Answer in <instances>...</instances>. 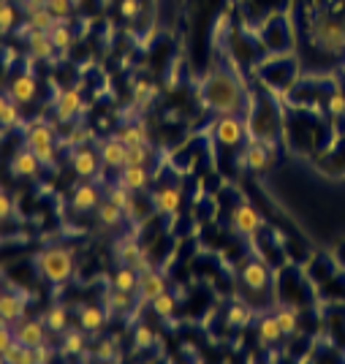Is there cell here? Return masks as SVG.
I'll use <instances>...</instances> for the list:
<instances>
[{"mask_svg": "<svg viewBox=\"0 0 345 364\" xmlns=\"http://www.w3.org/2000/svg\"><path fill=\"white\" fill-rule=\"evenodd\" d=\"M9 101H11V98H9V92H0V114H3V109H6Z\"/></svg>", "mask_w": 345, "mask_h": 364, "instance_id": "f907efd6", "label": "cell"}, {"mask_svg": "<svg viewBox=\"0 0 345 364\" xmlns=\"http://www.w3.org/2000/svg\"><path fill=\"white\" fill-rule=\"evenodd\" d=\"M95 220H98L104 228H117L122 220H125V213H122L115 201H109V198H106V201L98 204V210H95Z\"/></svg>", "mask_w": 345, "mask_h": 364, "instance_id": "cb8c5ba5", "label": "cell"}, {"mask_svg": "<svg viewBox=\"0 0 345 364\" xmlns=\"http://www.w3.org/2000/svg\"><path fill=\"white\" fill-rule=\"evenodd\" d=\"M38 9H46V0H25V3H22V11H25V16L33 14V11H38Z\"/></svg>", "mask_w": 345, "mask_h": 364, "instance_id": "681fc988", "label": "cell"}, {"mask_svg": "<svg viewBox=\"0 0 345 364\" xmlns=\"http://www.w3.org/2000/svg\"><path fill=\"white\" fill-rule=\"evenodd\" d=\"M11 213H14V201L0 191V223H6V220L11 218Z\"/></svg>", "mask_w": 345, "mask_h": 364, "instance_id": "ee69618b", "label": "cell"}, {"mask_svg": "<svg viewBox=\"0 0 345 364\" xmlns=\"http://www.w3.org/2000/svg\"><path fill=\"white\" fill-rule=\"evenodd\" d=\"M68 164H71V171H74L79 180H90L98 174V166H101V158L90 150V147H85V144H79L71 155H68Z\"/></svg>", "mask_w": 345, "mask_h": 364, "instance_id": "8992f818", "label": "cell"}, {"mask_svg": "<svg viewBox=\"0 0 345 364\" xmlns=\"http://www.w3.org/2000/svg\"><path fill=\"white\" fill-rule=\"evenodd\" d=\"M152 313L158 316V318H171L174 313H177V299H174V294H169V291H164L161 296H155L150 302Z\"/></svg>", "mask_w": 345, "mask_h": 364, "instance_id": "1f68e13d", "label": "cell"}, {"mask_svg": "<svg viewBox=\"0 0 345 364\" xmlns=\"http://www.w3.org/2000/svg\"><path fill=\"white\" fill-rule=\"evenodd\" d=\"M95 359H98V362H115V359H117L115 340H101V343L95 346Z\"/></svg>", "mask_w": 345, "mask_h": 364, "instance_id": "ab89813d", "label": "cell"}, {"mask_svg": "<svg viewBox=\"0 0 345 364\" xmlns=\"http://www.w3.org/2000/svg\"><path fill=\"white\" fill-rule=\"evenodd\" d=\"M52 359H55V350L49 348L46 343H41V346L36 348V364H49Z\"/></svg>", "mask_w": 345, "mask_h": 364, "instance_id": "bcb514c9", "label": "cell"}, {"mask_svg": "<svg viewBox=\"0 0 345 364\" xmlns=\"http://www.w3.org/2000/svg\"><path fill=\"white\" fill-rule=\"evenodd\" d=\"M166 289V277L158 269H144L139 272V286H136V294H139V302L142 304H150L155 296H161Z\"/></svg>", "mask_w": 345, "mask_h": 364, "instance_id": "30bf717a", "label": "cell"}, {"mask_svg": "<svg viewBox=\"0 0 345 364\" xmlns=\"http://www.w3.org/2000/svg\"><path fill=\"white\" fill-rule=\"evenodd\" d=\"M117 256H120V264L134 267L136 272H144V269H150L152 267L147 250L136 242V240H122V242L117 245Z\"/></svg>", "mask_w": 345, "mask_h": 364, "instance_id": "7c38bea8", "label": "cell"}, {"mask_svg": "<svg viewBox=\"0 0 345 364\" xmlns=\"http://www.w3.org/2000/svg\"><path fill=\"white\" fill-rule=\"evenodd\" d=\"M87 139H92L90 128H74V131L68 134V139H65V141H68V144H85Z\"/></svg>", "mask_w": 345, "mask_h": 364, "instance_id": "7bdbcfd3", "label": "cell"}, {"mask_svg": "<svg viewBox=\"0 0 345 364\" xmlns=\"http://www.w3.org/2000/svg\"><path fill=\"white\" fill-rule=\"evenodd\" d=\"M55 22H58V16L52 14L49 9H38V11L28 14L25 25H22V36H28L31 31H52Z\"/></svg>", "mask_w": 345, "mask_h": 364, "instance_id": "484cf974", "label": "cell"}, {"mask_svg": "<svg viewBox=\"0 0 345 364\" xmlns=\"http://www.w3.org/2000/svg\"><path fill=\"white\" fill-rule=\"evenodd\" d=\"M231 228L242 237H255L264 228V218H261V213L255 210L253 204L242 201L231 210Z\"/></svg>", "mask_w": 345, "mask_h": 364, "instance_id": "5b68a950", "label": "cell"}, {"mask_svg": "<svg viewBox=\"0 0 345 364\" xmlns=\"http://www.w3.org/2000/svg\"><path fill=\"white\" fill-rule=\"evenodd\" d=\"M250 318H253V310H250V307H245V304H231V307L225 310V323H228V326L242 329V326H248V323H250Z\"/></svg>", "mask_w": 345, "mask_h": 364, "instance_id": "d6a6232c", "label": "cell"}, {"mask_svg": "<svg viewBox=\"0 0 345 364\" xmlns=\"http://www.w3.org/2000/svg\"><path fill=\"white\" fill-rule=\"evenodd\" d=\"M106 318H109V313H106L104 307H98V304H82L79 307V326L87 334L101 332L106 326Z\"/></svg>", "mask_w": 345, "mask_h": 364, "instance_id": "d6986e66", "label": "cell"}, {"mask_svg": "<svg viewBox=\"0 0 345 364\" xmlns=\"http://www.w3.org/2000/svg\"><path fill=\"white\" fill-rule=\"evenodd\" d=\"M36 158L41 161V166H55V158H58V150L55 144H46V147H36Z\"/></svg>", "mask_w": 345, "mask_h": 364, "instance_id": "b9f144b4", "label": "cell"}, {"mask_svg": "<svg viewBox=\"0 0 345 364\" xmlns=\"http://www.w3.org/2000/svg\"><path fill=\"white\" fill-rule=\"evenodd\" d=\"M106 198H109V201H115L122 213H125V207L134 201V193H131L125 185H120V182H117V185H112V188L106 191Z\"/></svg>", "mask_w": 345, "mask_h": 364, "instance_id": "8d00e7d4", "label": "cell"}, {"mask_svg": "<svg viewBox=\"0 0 345 364\" xmlns=\"http://www.w3.org/2000/svg\"><path fill=\"white\" fill-rule=\"evenodd\" d=\"M115 136L120 139L125 147H131V144H147V141H150V134H147V128H144L142 122H136V125H122Z\"/></svg>", "mask_w": 345, "mask_h": 364, "instance_id": "f1b7e54d", "label": "cell"}, {"mask_svg": "<svg viewBox=\"0 0 345 364\" xmlns=\"http://www.w3.org/2000/svg\"><path fill=\"white\" fill-rule=\"evenodd\" d=\"M255 334H258L261 346H275V343H280V340H283V329H280V323H277L275 316H264V318L258 321Z\"/></svg>", "mask_w": 345, "mask_h": 364, "instance_id": "d4e9b609", "label": "cell"}, {"mask_svg": "<svg viewBox=\"0 0 345 364\" xmlns=\"http://www.w3.org/2000/svg\"><path fill=\"white\" fill-rule=\"evenodd\" d=\"M0 294H3V291H0Z\"/></svg>", "mask_w": 345, "mask_h": 364, "instance_id": "db71d44e", "label": "cell"}, {"mask_svg": "<svg viewBox=\"0 0 345 364\" xmlns=\"http://www.w3.org/2000/svg\"><path fill=\"white\" fill-rule=\"evenodd\" d=\"M14 343V329L11 326H3L0 329V353H6V348Z\"/></svg>", "mask_w": 345, "mask_h": 364, "instance_id": "7dc6e473", "label": "cell"}, {"mask_svg": "<svg viewBox=\"0 0 345 364\" xmlns=\"http://www.w3.org/2000/svg\"><path fill=\"white\" fill-rule=\"evenodd\" d=\"M16 25V9L11 6V0H0V36L11 33Z\"/></svg>", "mask_w": 345, "mask_h": 364, "instance_id": "d590c367", "label": "cell"}, {"mask_svg": "<svg viewBox=\"0 0 345 364\" xmlns=\"http://www.w3.org/2000/svg\"><path fill=\"white\" fill-rule=\"evenodd\" d=\"M242 166L250 168V171H267L272 166V155L267 150V144L264 141H250L245 152H242Z\"/></svg>", "mask_w": 345, "mask_h": 364, "instance_id": "2e32d148", "label": "cell"}, {"mask_svg": "<svg viewBox=\"0 0 345 364\" xmlns=\"http://www.w3.org/2000/svg\"><path fill=\"white\" fill-rule=\"evenodd\" d=\"M44 323L49 332H55V334L65 332V329H68V310H65L63 304H52L44 313Z\"/></svg>", "mask_w": 345, "mask_h": 364, "instance_id": "f546056e", "label": "cell"}, {"mask_svg": "<svg viewBox=\"0 0 345 364\" xmlns=\"http://www.w3.org/2000/svg\"><path fill=\"white\" fill-rule=\"evenodd\" d=\"M36 269L49 286H65L74 274V253L68 247H46L36 256Z\"/></svg>", "mask_w": 345, "mask_h": 364, "instance_id": "3957f363", "label": "cell"}, {"mask_svg": "<svg viewBox=\"0 0 345 364\" xmlns=\"http://www.w3.org/2000/svg\"><path fill=\"white\" fill-rule=\"evenodd\" d=\"M329 109L334 112V114H343V112H345V95H343V92H334V95H331Z\"/></svg>", "mask_w": 345, "mask_h": 364, "instance_id": "c3c4849f", "label": "cell"}, {"mask_svg": "<svg viewBox=\"0 0 345 364\" xmlns=\"http://www.w3.org/2000/svg\"><path fill=\"white\" fill-rule=\"evenodd\" d=\"M106 302H109V310H115V313H125V310L134 304V294L112 289L109 294H106Z\"/></svg>", "mask_w": 345, "mask_h": 364, "instance_id": "e575fe53", "label": "cell"}, {"mask_svg": "<svg viewBox=\"0 0 345 364\" xmlns=\"http://www.w3.org/2000/svg\"><path fill=\"white\" fill-rule=\"evenodd\" d=\"M0 316L9 323L25 318V299L19 294H14V291H3L0 294Z\"/></svg>", "mask_w": 345, "mask_h": 364, "instance_id": "7402d4cb", "label": "cell"}, {"mask_svg": "<svg viewBox=\"0 0 345 364\" xmlns=\"http://www.w3.org/2000/svg\"><path fill=\"white\" fill-rule=\"evenodd\" d=\"M46 144H55V128L46 125L44 120H36L25 131V147L36 150V147H46Z\"/></svg>", "mask_w": 345, "mask_h": 364, "instance_id": "44dd1931", "label": "cell"}, {"mask_svg": "<svg viewBox=\"0 0 345 364\" xmlns=\"http://www.w3.org/2000/svg\"><path fill=\"white\" fill-rule=\"evenodd\" d=\"M117 182L125 185L131 193H139V191H147V185H150V171L147 166H122L117 171Z\"/></svg>", "mask_w": 345, "mask_h": 364, "instance_id": "ac0fdd59", "label": "cell"}, {"mask_svg": "<svg viewBox=\"0 0 345 364\" xmlns=\"http://www.w3.org/2000/svg\"><path fill=\"white\" fill-rule=\"evenodd\" d=\"M3 326H11V323H9V321H6L3 316H0V329H3Z\"/></svg>", "mask_w": 345, "mask_h": 364, "instance_id": "816d5d0a", "label": "cell"}, {"mask_svg": "<svg viewBox=\"0 0 345 364\" xmlns=\"http://www.w3.org/2000/svg\"><path fill=\"white\" fill-rule=\"evenodd\" d=\"M198 95H201L204 107L215 114H242L245 104H248V92L240 85V79L225 68H215L204 76Z\"/></svg>", "mask_w": 345, "mask_h": 364, "instance_id": "6da1fadb", "label": "cell"}, {"mask_svg": "<svg viewBox=\"0 0 345 364\" xmlns=\"http://www.w3.org/2000/svg\"><path fill=\"white\" fill-rule=\"evenodd\" d=\"M71 3H74V9H79V6H82V3H85V0H71Z\"/></svg>", "mask_w": 345, "mask_h": 364, "instance_id": "f5cc1de1", "label": "cell"}, {"mask_svg": "<svg viewBox=\"0 0 345 364\" xmlns=\"http://www.w3.org/2000/svg\"><path fill=\"white\" fill-rule=\"evenodd\" d=\"M49 36H52V44H55L58 52H68L74 46V31H71V25L65 19H58L55 28L49 31Z\"/></svg>", "mask_w": 345, "mask_h": 364, "instance_id": "4316f807", "label": "cell"}, {"mask_svg": "<svg viewBox=\"0 0 345 364\" xmlns=\"http://www.w3.org/2000/svg\"><path fill=\"white\" fill-rule=\"evenodd\" d=\"M310 41L324 55H343L345 52V22L329 11H318L310 22Z\"/></svg>", "mask_w": 345, "mask_h": 364, "instance_id": "7a4b0ae2", "label": "cell"}, {"mask_svg": "<svg viewBox=\"0 0 345 364\" xmlns=\"http://www.w3.org/2000/svg\"><path fill=\"white\" fill-rule=\"evenodd\" d=\"M242 286L250 291H267L270 289V269L264 261H248L242 267Z\"/></svg>", "mask_w": 345, "mask_h": 364, "instance_id": "9a60e30c", "label": "cell"}, {"mask_svg": "<svg viewBox=\"0 0 345 364\" xmlns=\"http://www.w3.org/2000/svg\"><path fill=\"white\" fill-rule=\"evenodd\" d=\"M9 98L16 101L19 107H31L33 101L38 98V82L33 74H16L9 82Z\"/></svg>", "mask_w": 345, "mask_h": 364, "instance_id": "9c48e42d", "label": "cell"}, {"mask_svg": "<svg viewBox=\"0 0 345 364\" xmlns=\"http://www.w3.org/2000/svg\"><path fill=\"white\" fill-rule=\"evenodd\" d=\"M85 350H87V332L82 326L63 332V346H60L63 356H82Z\"/></svg>", "mask_w": 345, "mask_h": 364, "instance_id": "603a6c76", "label": "cell"}, {"mask_svg": "<svg viewBox=\"0 0 345 364\" xmlns=\"http://www.w3.org/2000/svg\"><path fill=\"white\" fill-rule=\"evenodd\" d=\"M275 318H277L280 329H283V337H294V334L299 332V313L294 307H277Z\"/></svg>", "mask_w": 345, "mask_h": 364, "instance_id": "4dcf8cb0", "label": "cell"}, {"mask_svg": "<svg viewBox=\"0 0 345 364\" xmlns=\"http://www.w3.org/2000/svg\"><path fill=\"white\" fill-rule=\"evenodd\" d=\"M134 340H136V348H142V350H147L152 348V343H155V332H152L150 326H136V334H134Z\"/></svg>", "mask_w": 345, "mask_h": 364, "instance_id": "60d3db41", "label": "cell"}, {"mask_svg": "<svg viewBox=\"0 0 345 364\" xmlns=\"http://www.w3.org/2000/svg\"><path fill=\"white\" fill-rule=\"evenodd\" d=\"M19 104L16 101H9L6 104V109H3V114H0V125L3 128H14V125H19L22 122V114H19Z\"/></svg>", "mask_w": 345, "mask_h": 364, "instance_id": "74e56055", "label": "cell"}, {"mask_svg": "<svg viewBox=\"0 0 345 364\" xmlns=\"http://www.w3.org/2000/svg\"><path fill=\"white\" fill-rule=\"evenodd\" d=\"M152 210L158 215H177L182 207V191L174 188V185H166V188H158L152 193Z\"/></svg>", "mask_w": 345, "mask_h": 364, "instance_id": "4fadbf2b", "label": "cell"}, {"mask_svg": "<svg viewBox=\"0 0 345 364\" xmlns=\"http://www.w3.org/2000/svg\"><path fill=\"white\" fill-rule=\"evenodd\" d=\"M38 168H41V161L36 158V152L31 147H22V150L14 152V158H11V174L14 177H25V180H31L38 174Z\"/></svg>", "mask_w": 345, "mask_h": 364, "instance_id": "e0dca14e", "label": "cell"}, {"mask_svg": "<svg viewBox=\"0 0 345 364\" xmlns=\"http://www.w3.org/2000/svg\"><path fill=\"white\" fill-rule=\"evenodd\" d=\"M14 340L22 346L38 348L41 343H46V323L36 318H19L14 321Z\"/></svg>", "mask_w": 345, "mask_h": 364, "instance_id": "ba28073f", "label": "cell"}, {"mask_svg": "<svg viewBox=\"0 0 345 364\" xmlns=\"http://www.w3.org/2000/svg\"><path fill=\"white\" fill-rule=\"evenodd\" d=\"M215 139H218V144H223L228 150H234V147H240L242 141H245V134H248V128H245V122H242L240 114H221L218 120H215Z\"/></svg>", "mask_w": 345, "mask_h": 364, "instance_id": "277c9868", "label": "cell"}, {"mask_svg": "<svg viewBox=\"0 0 345 364\" xmlns=\"http://www.w3.org/2000/svg\"><path fill=\"white\" fill-rule=\"evenodd\" d=\"M98 158H101V166L120 171V168L125 166V158H128V147H125L117 136H112V139H106V141H101Z\"/></svg>", "mask_w": 345, "mask_h": 364, "instance_id": "5bb4252c", "label": "cell"}, {"mask_svg": "<svg viewBox=\"0 0 345 364\" xmlns=\"http://www.w3.org/2000/svg\"><path fill=\"white\" fill-rule=\"evenodd\" d=\"M85 112V101H82V90L79 87H68L58 95L55 101V117L58 122H71Z\"/></svg>", "mask_w": 345, "mask_h": 364, "instance_id": "52a82bcc", "label": "cell"}, {"mask_svg": "<svg viewBox=\"0 0 345 364\" xmlns=\"http://www.w3.org/2000/svg\"><path fill=\"white\" fill-rule=\"evenodd\" d=\"M139 0H120V14L125 16V19H134V16H139Z\"/></svg>", "mask_w": 345, "mask_h": 364, "instance_id": "f6af8a7d", "label": "cell"}, {"mask_svg": "<svg viewBox=\"0 0 345 364\" xmlns=\"http://www.w3.org/2000/svg\"><path fill=\"white\" fill-rule=\"evenodd\" d=\"M101 204V191L92 185V182H79L74 191H71V210L79 215L95 213Z\"/></svg>", "mask_w": 345, "mask_h": 364, "instance_id": "8fae6325", "label": "cell"}, {"mask_svg": "<svg viewBox=\"0 0 345 364\" xmlns=\"http://www.w3.org/2000/svg\"><path fill=\"white\" fill-rule=\"evenodd\" d=\"M152 158V147L150 141L147 144H131L128 147V158H125V166L131 164V166H147Z\"/></svg>", "mask_w": 345, "mask_h": 364, "instance_id": "836d02e7", "label": "cell"}, {"mask_svg": "<svg viewBox=\"0 0 345 364\" xmlns=\"http://www.w3.org/2000/svg\"><path fill=\"white\" fill-rule=\"evenodd\" d=\"M46 9L58 16V19H65V22L74 14V3L71 0H46Z\"/></svg>", "mask_w": 345, "mask_h": 364, "instance_id": "f35d334b", "label": "cell"}, {"mask_svg": "<svg viewBox=\"0 0 345 364\" xmlns=\"http://www.w3.org/2000/svg\"><path fill=\"white\" fill-rule=\"evenodd\" d=\"M136 286H139V272H136L134 267H125V264H122L120 269L112 274V289L136 294Z\"/></svg>", "mask_w": 345, "mask_h": 364, "instance_id": "83f0119b", "label": "cell"}, {"mask_svg": "<svg viewBox=\"0 0 345 364\" xmlns=\"http://www.w3.org/2000/svg\"><path fill=\"white\" fill-rule=\"evenodd\" d=\"M25 38H28V49H31V55L36 60H52V55L58 52L55 44H52L49 31H31Z\"/></svg>", "mask_w": 345, "mask_h": 364, "instance_id": "ffe728a7", "label": "cell"}]
</instances>
